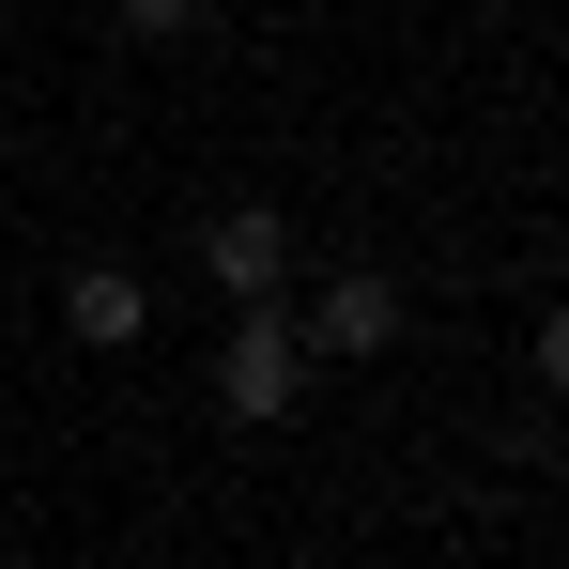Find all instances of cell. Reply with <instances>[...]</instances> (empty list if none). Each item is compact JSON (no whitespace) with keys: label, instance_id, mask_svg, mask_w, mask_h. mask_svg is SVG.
<instances>
[{"label":"cell","instance_id":"obj_1","mask_svg":"<svg viewBox=\"0 0 569 569\" xmlns=\"http://www.w3.org/2000/svg\"><path fill=\"white\" fill-rule=\"evenodd\" d=\"M308 370H323V355H308L292 292H247L231 339H216V416H231V431H292V416H308Z\"/></svg>","mask_w":569,"mask_h":569},{"label":"cell","instance_id":"obj_4","mask_svg":"<svg viewBox=\"0 0 569 569\" xmlns=\"http://www.w3.org/2000/svg\"><path fill=\"white\" fill-rule=\"evenodd\" d=\"M62 339H78V355H139V339H154V278H139V262H78V278H62Z\"/></svg>","mask_w":569,"mask_h":569},{"label":"cell","instance_id":"obj_3","mask_svg":"<svg viewBox=\"0 0 569 569\" xmlns=\"http://www.w3.org/2000/svg\"><path fill=\"white\" fill-rule=\"evenodd\" d=\"M200 278L231 292V308L278 292L292 278V216H278V200H216V216H200Z\"/></svg>","mask_w":569,"mask_h":569},{"label":"cell","instance_id":"obj_2","mask_svg":"<svg viewBox=\"0 0 569 569\" xmlns=\"http://www.w3.org/2000/svg\"><path fill=\"white\" fill-rule=\"evenodd\" d=\"M292 323H308V355H323V370H370V355H400V278H385V262H339Z\"/></svg>","mask_w":569,"mask_h":569},{"label":"cell","instance_id":"obj_7","mask_svg":"<svg viewBox=\"0 0 569 569\" xmlns=\"http://www.w3.org/2000/svg\"><path fill=\"white\" fill-rule=\"evenodd\" d=\"M508 16H523V0H508Z\"/></svg>","mask_w":569,"mask_h":569},{"label":"cell","instance_id":"obj_6","mask_svg":"<svg viewBox=\"0 0 569 569\" xmlns=\"http://www.w3.org/2000/svg\"><path fill=\"white\" fill-rule=\"evenodd\" d=\"M523 370H539V385H555V400H569V292H555V308H539V323H523Z\"/></svg>","mask_w":569,"mask_h":569},{"label":"cell","instance_id":"obj_5","mask_svg":"<svg viewBox=\"0 0 569 569\" xmlns=\"http://www.w3.org/2000/svg\"><path fill=\"white\" fill-rule=\"evenodd\" d=\"M108 16H123V47H200L216 31V0H108Z\"/></svg>","mask_w":569,"mask_h":569}]
</instances>
